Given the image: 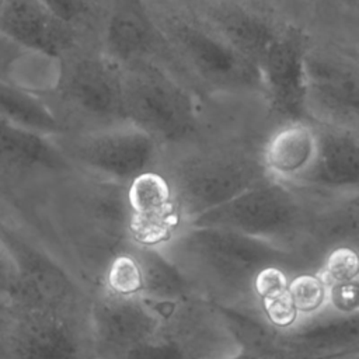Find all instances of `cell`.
I'll return each instance as SVG.
<instances>
[{"label": "cell", "mask_w": 359, "mask_h": 359, "mask_svg": "<svg viewBox=\"0 0 359 359\" xmlns=\"http://www.w3.org/2000/svg\"><path fill=\"white\" fill-rule=\"evenodd\" d=\"M55 139L76 170L122 185L160 171L164 154V147L154 137L128 122L67 132Z\"/></svg>", "instance_id": "9c48e42d"}, {"label": "cell", "mask_w": 359, "mask_h": 359, "mask_svg": "<svg viewBox=\"0 0 359 359\" xmlns=\"http://www.w3.org/2000/svg\"><path fill=\"white\" fill-rule=\"evenodd\" d=\"M303 70L306 118L359 129L358 39L309 34Z\"/></svg>", "instance_id": "52a82bcc"}, {"label": "cell", "mask_w": 359, "mask_h": 359, "mask_svg": "<svg viewBox=\"0 0 359 359\" xmlns=\"http://www.w3.org/2000/svg\"><path fill=\"white\" fill-rule=\"evenodd\" d=\"M73 170L55 136L0 119V203L17 206Z\"/></svg>", "instance_id": "30bf717a"}, {"label": "cell", "mask_w": 359, "mask_h": 359, "mask_svg": "<svg viewBox=\"0 0 359 359\" xmlns=\"http://www.w3.org/2000/svg\"><path fill=\"white\" fill-rule=\"evenodd\" d=\"M168 53L201 94L217 101H262L258 69L208 21L192 0H147Z\"/></svg>", "instance_id": "7a4b0ae2"}, {"label": "cell", "mask_w": 359, "mask_h": 359, "mask_svg": "<svg viewBox=\"0 0 359 359\" xmlns=\"http://www.w3.org/2000/svg\"><path fill=\"white\" fill-rule=\"evenodd\" d=\"M317 150V129L309 119L275 123L261 144L266 178L296 187L310 170Z\"/></svg>", "instance_id": "9a60e30c"}, {"label": "cell", "mask_w": 359, "mask_h": 359, "mask_svg": "<svg viewBox=\"0 0 359 359\" xmlns=\"http://www.w3.org/2000/svg\"><path fill=\"white\" fill-rule=\"evenodd\" d=\"M359 262L358 254L349 244L337 245L327 252L324 266L318 276L325 283L327 289L334 285L358 280Z\"/></svg>", "instance_id": "d6986e66"}, {"label": "cell", "mask_w": 359, "mask_h": 359, "mask_svg": "<svg viewBox=\"0 0 359 359\" xmlns=\"http://www.w3.org/2000/svg\"><path fill=\"white\" fill-rule=\"evenodd\" d=\"M0 119L49 135L59 136L65 128L50 104L0 73Z\"/></svg>", "instance_id": "2e32d148"}, {"label": "cell", "mask_w": 359, "mask_h": 359, "mask_svg": "<svg viewBox=\"0 0 359 359\" xmlns=\"http://www.w3.org/2000/svg\"><path fill=\"white\" fill-rule=\"evenodd\" d=\"M129 234L133 245L160 248L184 226L172 189L160 171L147 172L126 187Z\"/></svg>", "instance_id": "5bb4252c"}, {"label": "cell", "mask_w": 359, "mask_h": 359, "mask_svg": "<svg viewBox=\"0 0 359 359\" xmlns=\"http://www.w3.org/2000/svg\"><path fill=\"white\" fill-rule=\"evenodd\" d=\"M62 24L87 41L97 42L111 0H39Z\"/></svg>", "instance_id": "e0dca14e"}, {"label": "cell", "mask_w": 359, "mask_h": 359, "mask_svg": "<svg viewBox=\"0 0 359 359\" xmlns=\"http://www.w3.org/2000/svg\"><path fill=\"white\" fill-rule=\"evenodd\" d=\"M287 283L289 279L282 268L276 265H266L255 273L252 279V292L261 300L286 290Z\"/></svg>", "instance_id": "7402d4cb"}, {"label": "cell", "mask_w": 359, "mask_h": 359, "mask_svg": "<svg viewBox=\"0 0 359 359\" xmlns=\"http://www.w3.org/2000/svg\"><path fill=\"white\" fill-rule=\"evenodd\" d=\"M287 292L297 313L311 314L327 300V286L318 275L300 273L287 283Z\"/></svg>", "instance_id": "ffe728a7"}, {"label": "cell", "mask_w": 359, "mask_h": 359, "mask_svg": "<svg viewBox=\"0 0 359 359\" xmlns=\"http://www.w3.org/2000/svg\"><path fill=\"white\" fill-rule=\"evenodd\" d=\"M272 125L264 107L241 105L201 139L164 149L160 172L184 224L266 178L259 151Z\"/></svg>", "instance_id": "6da1fadb"}, {"label": "cell", "mask_w": 359, "mask_h": 359, "mask_svg": "<svg viewBox=\"0 0 359 359\" xmlns=\"http://www.w3.org/2000/svg\"><path fill=\"white\" fill-rule=\"evenodd\" d=\"M327 297L337 313L355 314L358 310V280L339 283L327 289Z\"/></svg>", "instance_id": "603a6c76"}, {"label": "cell", "mask_w": 359, "mask_h": 359, "mask_svg": "<svg viewBox=\"0 0 359 359\" xmlns=\"http://www.w3.org/2000/svg\"><path fill=\"white\" fill-rule=\"evenodd\" d=\"M314 125L317 129L316 156L296 188L321 198L358 196L359 129Z\"/></svg>", "instance_id": "7c38bea8"}, {"label": "cell", "mask_w": 359, "mask_h": 359, "mask_svg": "<svg viewBox=\"0 0 359 359\" xmlns=\"http://www.w3.org/2000/svg\"><path fill=\"white\" fill-rule=\"evenodd\" d=\"M331 199L264 178L185 224L238 231L292 252L293 245L311 244L318 212Z\"/></svg>", "instance_id": "277c9868"}, {"label": "cell", "mask_w": 359, "mask_h": 359, "mask_svg": "<svg viewBox=\"0 0 359 359\" xmlns=\"http://www.w3.org/2000/svg\"><path fill=\"white\" fill-rule=\"evenodd\" d=\"M102 289L116 296H135L142 293V272L132 248L119 252L109 261L104 273Z\"/></svg>", "instance_id": "ac0fdd59"}, {"label": "cell", "mask_w": 359, "mask_h": 359, "mask_svg": "<svg viewBox=\"0 0 359 359\" xmlns=\"http://www.w3.org/2000/svg\"><path fill=\"white\" fill-rule=\"evenodd\" d=\"M18 290L17 272L10 251L0 234V299L15 300Z\"/></svg>", "instance_id": "cb8c5ba5"}, {"label": "cell", "mask_w": 359, "mask_h": 359, "mask_svg": "<svg viewBox=\"0 0 359 359\" xmlns=\"http://www.w3.org/2000/svg\"><path fill=\"white\" fill-rule=\"evenodd\" d=\"M98 46L121 66L154 62L180 73L149 10L147 0H111Z\"/></svg>", "instance_id": "8fae6325"}, {"label": "cell", "mask_w": 359, "mask_h": 359, "mask_svg": "<svg viewBox=\"0 0 359 359\" xmlns=\"http://www.w3.org/2000/svg\"><path fill=\"white\" fill-rule=\"evenodd\" d=\"M83 316L0 299V359H84L91 344Z\"/></svg>", "instance_id": "ba28073f"}, {"label": "cell", "mask_w": 359, "mask_h": 359, "mask_svg": "<svg viewBox=\"0 0 359 359\" xmlns=\"http://www.w3.org/2000/svg\"><path fill=\"white\" fill-rule=\"evenodd\" d=\"M20 53H21V49H18L17 46L0 38V73L3 76L8 77L11 67Z\"/></svg>", "instance_id": "d4e9b609"}, {"label": "cell", "mask_w": 359, "mask_h": 359, "mask_svg": "<svg viewBox=\"0 0 359 359\" xmlns=\"http://www.w3.org/2000/svg\"><path fill=\"white\" fill-rule=\"evenodd\" d=\"M67 132L125 123L122 66L95 42L59 60L52 90L43 97Z\"/></svg>", "instance_id": "8992f818"}, {"label": "cell", "mask_w": 359, "mask_h": 359, "mask_svg": "<svg viewBox=\"0 0 359 359\" xmlns=\"http://www.w3.org/2000/svg\"><path fill=\"white\" fill-rule=\"evenodd\" d=\"M0 38L52 59H62L91 42L62 24L39 0H0Z\"/></svg>", "instance_id": "4fadbf2b"}, {"label": "cell", "mask_w": 359, "mask_h": 359, "mask_svg": "<svg viewBox=\"0 0 359 359\" xmlns=\"http://www.w3.org/2000/svg\"><path fill=\"white\" fill-rule=\"evenodd\" d=\"M122 91L126 122L164 149L201 139L237 102L210 100L174 69L154 62L123 65Z\"/></svg>", "instance_id": "3957f363"}, {"label": "cell", "mask_w": 359, "mask_h": 359, "mask_svg": "<svg viewBox=\"0 0 359 359\" xmlns=\"http://www.w3.org/2000/svg\"><path fill=\"white\" fill-rule=\"evenodd\" d=\"M192 280L233 290L236 296L252 292L255 273L272 264L286 261L290 252L282 247L238 231L184 224L172 238L160 247Z\"/></svg>", "instance_id": "5b68a950"}, {"label": "cell", "mask_w": 359, "mask_h": 359, "mask_svg": "<svg viewBox=\"0 0 359 359\" xmlns=\"http://www.w3.org/2000/svg\"><path fill=\"white\" fill-rule=\"evenodd\" d=\"M261 309L266 316L269 324L278 328H289L294 325L299 316L287 289L280 293L261 299Z\"/></svg>", "instance_id": "44dd1931"}]
</instances>
